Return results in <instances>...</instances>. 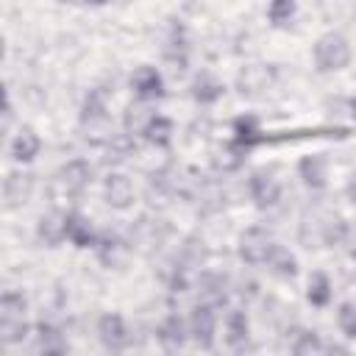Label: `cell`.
I'll list each match as a JSON object with an SVG mask.
<instances>
[{
    "mask_svg": "<svg viewBox=\"0 0 356 356\" xmlns=\"http://www.w3.org/2000/svg\"><path fill=\"white\" fill-rule=\"evenodd\" d=\"M172 134H175L172 120H170V117H164V114H153V120L147 122V128H145L142 139H145L147 145H153L156 150H167V147L172 145Z\"/></svg>",
    "mask_w": 356,
    "mask_h": 356,
    "instance_id": "22",
    "label": "cell"
},
{
    "mask_svg": "<svg viewBox=\"0 0 356 356\" xmlns=\"http://www.w3.org/2000/svg\"><path fill=\"white\" fill-rule=\"evenodd\" d=\"M245 153H248V150L231 139L228 145H222V147H217V150H214L211 164H214V170H217V172H234V170H239V167L245 164V159H248Z\"/></svg>",
    "mask_w": 356,
    "mask_h": 356,
    "instance_id": "27",
    "label": "cell"
},
{
    "mask_svg": "<svg viewBox=\"0 0 356 356\" xmlns=\"http://www.w3.org/2000/svg\"><path fill=\"white\" fill-rule=\"evenodd\" d=\"M186 323H189V339L200 350H211L217 339V309L209 303H195Z\"/></svg>",
    "mask_w": 356,
    "mask_h": 356,
    "instance_id": "9",
    "label": "cell"
},
{
    "mask_svg": "<svg viewBox=\"0 0 356 356\" xmlns=\"http://www.w3.org/2000/svg\"><path fill=\"white\" fill-rule=\"evenodd\" d=\"M348 111H350V117L356 120V95H350V100H348Z\"/></svg>",
    "mask_w": 356,
    "mask_h": 356,
    "instance_id": "35",
    "label": "cell"
},
{
    "mask_svg": "<svg viewBox=\"0 0 356 356\" xmlns=\"http://www.w3.org/2000/svg\"><path fill=\"white\" fill-rule=\"evenodd\" d=\"M153 108H150V103H145V100H139V103H131L128 108H125V117H122V128H125V134H136V136H142L145 134V128H147V122L153 120Z\"/></svg>",
    "mask_w": 356,
    "mask_h": 356,
    "instance_id": "28",
    "label": "cell"
},
{
    "mask_svg": "<svg viewBox=\"0 0 356 356\" xmlns=\"http://www.w3.org/2000/svg\"><path fill=\"white\" fill-rule=\"evenodd\" d=\"M97 261L106 267V270H122L131 259V250H134V242H128L122 234L117 231H100L97 236V245L92 248Z\"/></svg>",
    "mask_w": 356,
    "mask_h": 356,
    "instance_id": "8",
    "label": "cell"
},
{
    "mask_svg": "<svg viewBox=\"0 0 356 356\" xmlns=\"http://www.w3.org/2000/svg\"><path fill=\"white\" fill-rule=\"evenodd\" d=\"M350 56H353L350 42L339 31L323 33L314 42V50H312V58H314L317 72H339V70H345L350 64Z\"/></svg>",
    "mask_w": 356,
    "mask_h": 356,
    "instance_id": "4",
    "label": "cell"
},
{
    "mask_svg": "<svg viewBox=\"0 0 356 356\" xmlns=\"http://www.w3.org/2000/svg\"><path fill=\"white\" fill-rule=\"evenodd\" d=\"M342 228H345V220L337 211L309 209L300 220L298 239H300L303 248H331V245H339Z\"/></svg>",
    "mask_w": 356,
    "mask_h": 356,
    "instance_id": "1",
    "label": "cell"
},
{
    "mask_svg": "<svg viewBox=\"0 0 356 356\" xmlns=\"http://www.w3.org/2000/svg\"><path fill=\"white\" fill-rule=\"evenodd\" d=\"M25 312H28V300L22 292L6 289L0 295V342L3 345H17L31 334Z\"/></svg>",
    "mask_w": 356,
    "mask_h": 356,
    "instance_id": "2",
    "label": "cell"
},
{
    "mask_svg": "<svg viewBox=\"0 0 356 356\" xmlns=\"http://www.w3.org/2000/svg\"><path fill=\"white\" fill-rule=\"evenodd\" d=\"M222 337L231 350H242L250 342V320L245 309H228L225 323H222Z\"/></svg>",
    "mask_w": 356,
    "mask_h": 356,
    "instance_id": "17",
    "label": "cell"
},
{
    "mask_svg": "<svg viewBox=\"0 0 356 356\" xmlns=\"http://www.w3.org/2000/svg\"><path fill=\"white\" fill-rule=\"evenodd\" d=\"M292 353L295 356H320V353H328V342H323V337L317 331H298V337L292 342Z\"/></svg>",
    "mask_w": 356,
    "mask_h": 356,
    "instance_id": "30",
    "label": "cell"
},
{
    "mask_svg": "<svg viewBox=\"0 0 356 356\" xmlns=\"http://www.w3.org/2000/svg\"><path fill=\"white\" fill-rule=\"evenodd\" d=\"M337 325L348 339H356V300H345L337 309Z\"/></svg>",
    "mask_w": 356,
    "mask_h": 356,
    "instance_id": "31",
    "label": "cell"
},
{
    "mask_svg": "<svg viewBox=\"0 0 356 356\" xmlns=\"http://www.w3.org/2000/svg\"><path fill=\"white\" fill-rule=\"evenodd\" d=\"M261 125H259V117H253V114H242V117H236L234 120V142L236 145H242L245 150H253V147H259L261 145Z\"/></svg>",
    "mask_w": 356,
    "mask_h": 356,
    "instance_id": "23",
    "label": "cell"
},
{
    "mask_svg": "<svg viewBox=\"0 0 356 356\" xmlns=\"http://www.w3.org/2000/svg\"><path fill=\"white\" fill-rule=\"evenodd\" d=\"M131 92L136 95V100H145V103H156L167 95V83H164V75L159 67L153 64H142L134 70L131 75Z\"/></svg>",
    "mask_w": 356,
    "mask_h": 356,
    "instance_id": "10",
    "label": "cell"
},
{
    "mask_svg": "<svg viewBox=\"0 0 356 356\" xmlns=\"http://www.w3.org/2000/svg\"><path fill=\"white\" fill-rule=\"evenodd\" d=\"M103 197H106V203H108L111 209H117V211L131 209L134 200H136V192H134L131 178H128L125 172H111V175L106 178V184H103Z\"/></svg>",
    "mask_w": 356,
    "mask_h": 356,
    "instance_id": "14",
    "label": "cell"
},
{
    "mask_svg": "<svg viewBox=\"0 0 356 356\" xmlns=\"http://www.w3.org/2000/svg\"><path fill=\"white\" fill-rule=\"evenodd\" d=\"M270 81H273V72L264 67V64H250V67H245L242 72H239V78H236V89H239V95L245 97H256V95H261L267 86H270Z\"/></svg>",
    "mask_w": 356,
    "mask_h": 356,
    "instance_id": "21",
    "label": "cell"
},
{
    "mask_svg": "<svg viewBox=\"0 0 356 356\" xmlns=\"http://www.w3.org/2000/svg\"><path fill=\"white\" fill-rule=\"evenodd\" d=\"M222 95H225V83H222L214 72L200 70V72L195 75V81H192V97H195V103H200V106H214Z\"/></svg>",
    "mask_w": 356,
    "mask_h": 356,
    "instance_id": "20",
    "label": "cell"
},
{
    "mask_svg": "<svg viewBox=\"0 0 356 356\" xmlns=\"http://www.w3.org/2000/svg\"><path fill=\"white\" fill-rule=\"evenodd\" d=\"M298 178L309 192H323L328 186V159L323 153H309L298 161Z\"/></svg>",
    "mask_w": 356,
    "mask_h": 356,
    "instance_id": "11",
    "label": "cell"
},
{
    "mask_svg": "<svg viewBox=\"0 0 356 356\" xmlns=\"http://www.w3.org/2000/svg\"><path fill=\"white\" fill-rule=\"evenodd\" d=\"M156 337H159V342H161V348H164L167 353L181 350V348L189 342V323H186V317H181V314H175V312L167 314V317L159 323Z\"/></svg>",
    "mask_w": 356,
    "mask_h": 356,
    "instance_id": "12",
    "label": "cell"
},
{
    "mask_svg": "<svg viewBox=\"0 0 356 356\" xmlns=\"http://www.w3.org/2000/svg\"><path fill=\"white\" fill-rule=\"evenodd\" d=\"M95 331H97L100 345H103L106 350H111V353H122V350H128L131 342H134V334H131L125 317L117 314V312H106V314H100Z\"/></svg>",
    "mask_w": 356,
    "mask_h": 356,
    "instance_id": "7",
    "label": "cell"
},
{
    "mask_svg": "<svg viewBox=\"0 0 356 356\" xmlns=\"http://www.w3.org/2000/svg\"><path fill=\"white\" fill-rule=\"evenodd\" d=\"M97 236H100V231L95 228V222L83 211H78V209L67 211V242L70 245L86 250V248L97 245Z\"/></svg>",
    "mask_w": 356,
    "mask_h": 356,
    "instance_id": "13",
    "label": "cell"
},
{
    "mask_svg": "<svg viewBox=\"0 0 356 356\" xmlns=\"http://www.w3.org/2000/svg\"><path fill=\"white\" fill-rule=\"evenodd\" d=\"M39 150H42V139H39V134H36L33 128H28V125H22V128L11 136V142H8V156H11L17 164L33 161V159L39 156Z\"/></svg>",
    "mask_w": 356,
    "mask_h": 356,
    "instance_id": "18",
    "label": "cell"
},
{
    "mask_svg": "<svg viewBox=\"0 0 356 356\" xmlns=\"http://www.w3.org/2000/svg\"><path fill=\"white\" fill-rule=\"evenodd\" d=\"M61 3H78V0H61Z\"/></svg>",
    "mask_w": 356,
    "mask_h": 356,
    "instance_id": "37",
    "label": "cell"
},
{
    "mask_svg": "<svg viewBox=\"0 0 356 356\" xmlns=\"http://www.w3.org/2000/svg\"><path fill=\"white\" fill-rule=\"evenodd\" d=\"M273 248H275V239H273V234H270L267 228H261V225L245 228V231L239 234V242H236L239 259H242L245 264H250V267H261V264L270 259Z\"/></svg>",
    "mask_w": 356,
    "mask_h": 356,
    "instance_id": "6",
    "label": "cell"
},
{
    "mask_svg": "<svg viewBox=\"0 0 356 356\" xmlns=\"http://www.w3.org/2000/svg\"><path fill=\"white\" fill-rule=\"evenodd\" d=\"M345 197L356 206V170L348 175V181H345Z\"/></svg>",
    "mask_w": 356,
    "mask_h": 356,
    "instance_id": "34",
    "label": "cell"
},
{
    "mask_svg": "<svg viewBox=\"0 0 356 356\" xmlns=\"http://www.w3.org/2000/svg\"><path fill=\"white\" fill-rule=\"evenodd\" d=\"M339 245L345 248V253L356 261V217L353 220H345V228H342V239Z\"/></svg>",
    "mask_w": 356,
    "mask_h": 356,
    "instance_id": "32",
    "label": "cell"
},
{
    "mask_svg": "<svg viewBox=\"0 0 356 356\" xmlns=\"http://www.w3.org/2000/svg\"><path fill=\"white\" fill-rule=\"evenodd\" d=\"M83 3H89V6H103V3H108V0H83Z\"/></svg>",
    "mask_w": 356,
    "mask_h": 356,
    "instance_id": "36",
    "label": "cell"
},
{
    "mask_svg": "<svg viewBox=\"0 0 356 356\" xmlns=\"http://www.w3.org/2000/svg\"><path fill=\"white\" fill-rule=\"evenodd\" d=\"M33 195V175L28 172H8L3 181V200L6 209H22Z\"/></svg>",
    "mask_w": 356,
    "mask_h": 356,
    "instance_id": "16",
    "label": "cell"
},
{
    "mask_svg": "<svg viewBox=\"0 0 356 356\" xmlns=\"http://www.w3.org/2000/svg\"><path fill=\"white\" fill-rule=\"evenodd\" d=\"M67 350V342L61 337V331L50 323H39L36 325V334H33V353H64Z\"/></svg>",
    "mask_w": 356,
    "mask_h": 356,
    "instance_id": "26",
    "label": "cell"
},
{
    "mask_svg": "<svg viewBox=\"0 0 356 356\" xmlns=\"http://www.w3.org/2000/svg\"><path fill=\"white\" fill-rule=\"evenodd\" d=\"M11 122H14V103H11V97L6 95V103H3V122H0V131H3V134H8Z\"/></svg>",
    "mask_w": 356,
    "mask_h": 356,
    "instance_id": "33",
    "label": "cell"
},
{
    "mask_svg": "<svg viewBox=\"0 0 356 356\" xmlns=\"http://www.w3.org/2000/svg\"><path fill=\"white\" fill-rule=\"evenodd\" d=\"M298 17V0H270L267 6V22L273 28H289Z\"/></svg>",
    "mask_w": 356,
    "mask_h": 356,
    "instance_id": "29",
    "label": "cell"
},
{
    "mask_svg": "<svg viewBox=\"0 0 356 356\" xmlns=\"http://www.w3.org/2000/svg\"><path fill=\"white\" fill-rule=\"evenodd\" d=\"M81 128L83 139L92 145H108L111 142V120H108V103L103 89H92L81 106Z\"/></svg>",
    "mask_w": 356,
    "mask_h": 356,
    "instance_id": "3",
    "label": "cell"
},
{
    "mask_svg": "<svg viewBox=\"0 0 356 356\" xmlns=\"http://www.w3.org/2000/svg\"><path fill=\"white\" fill-rule=\"evenodd\" d=\"M248 195H250L253 206L261 209V211L278 206V200L284 195V186H281V178H278L275 167H259V170H253L250 178H248Z\"/></svg>",
    "mask_w": 356,
    "mask_h": 356,
    "instance_id": "5",
    "label": "cell"
},
{
    "mask_svg": "<svg viewBox=\"0 0 356 356\" xmlns=\"http://www.w3.org/2000/svg\"><path fill=\"white\" fill-rule=\"evenodd\" d=\"M264 267H267L275 278H281V281H292V278H298V273H300L295 253H289V250L281 248V245L273 248V253H270V259L264 261Z\"/></svg>",
    "mask_w": 356,
    "mask_h": 356,
    "instance_id": "24",
    "label": "cell"
},
{
    "mask_svg": "<svg viewBox=\"0 0 356 356\" xmlns=\"http://www.w3.org/2000/svg\"><path fill=\"white\" fill-rule=\"evenodd\" d=\"M56 181H58V186H61L67 195H81V192L89 186V181H92V170H89L86 161L72 159V161H67V164L58 170Z\"/></svg>",
    "mask_w": 356,
    "mask_h": 356,
    "instance_id": "19",
    "label": "cell"
},
{
    "mask_svg": "<svg viewBox=\"0 0 356 356\" xmlns=\"http://www.w3.org/2000/svg\"><path fill=\"white\" fill-rule=\"evenodd\" d=\"M36 236L47 248H58L61 242H67V211H61V209L44 211L36 222Z\"/></svg>",
    "mask_w": 356,
    "mask_h": 356,
    "instance_id": "15",
    "label": "cell"
},
{
    "mask_svg": "<svg viewBox=\"0 0 356 356\" xmlns=\"http://www.w3.org/2000/svg\"><path fill=\"white\" fill-rule=\"evenodd\" d=\"M331 298H334V286H331L328 273L314 270V273L309 275V281H306V300H309L314 309H325V306L331 303Z\"/></svg>",
    "mask_w": 356,
    "mask_h": 356,
    "instance_id": "25",
    "label": "cell"
}]
</instances>
